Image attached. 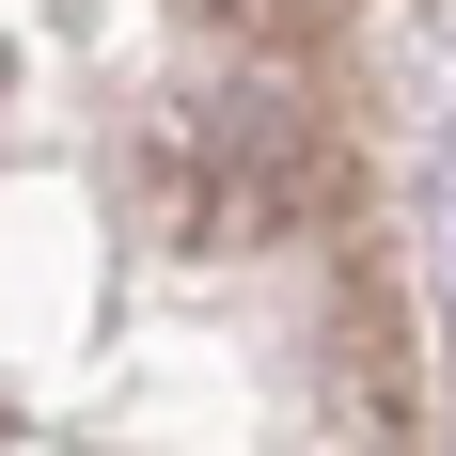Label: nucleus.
Returning <instances> with one entry per match:
<instances>
[{
  "instance_id": "nucleus-1",
  "label": "nucleus",
  "mask_w": 456,
  "mask_h": 456,
  "mask_svg": "<svg viewBox=\"0 0 456 456\" xmlns=\"http://www.w3.org/2000/svg\"><path fill=\"white\" fill-rule=\"evenodd\" d=\"M221 32H252V47H315L330 32V0H205Z\"/></svg>"
}]
</instances>
